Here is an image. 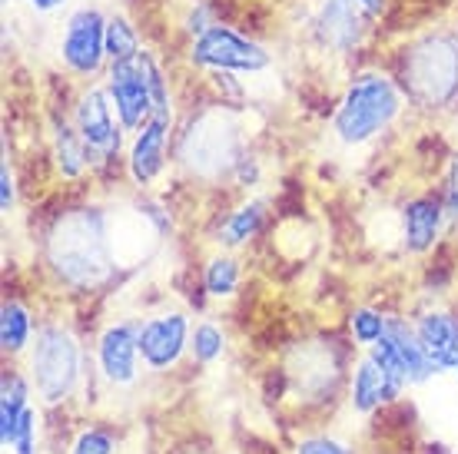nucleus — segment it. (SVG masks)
I'll use <instances>...</instances> for the list:
<instances>
[{
  "label": "nucleus",
  "mask_w": 458,
  "mask_h": 454,
  "mask_svg": "<svg viewBox=\"0 0 458 454\" xmlns=\"http://www.w3.org/2000/svg\"><path fill=\"white\" fill-rule=\"evenodd\" d=\"M47 265L60 282L73 289H93L114 269L106 216L97 209H70L47 232Z\"/></svg>",
  "instance_id": "f257e3e1"
},
{
  "label": "nucleus",
  "mask_w": 458,
  "mask_h": 454,
  "mask_svg": "<svg viewBox=\"0 0 458 454\" xmlns=\"http://www.w3.org/2000/svg\"><path fill=\"white\" fill-rule=\"evenodd\" d=\"M180 163L199 180H223L240 166V126L226 110H203L180 137Z\"/></svg>",
  "instance_id": "f03ea898"
},
{
  "label": "nucleus",
  "mask_w": 458,
  "mask_h": 454,
  "mask_svg": "<svg viewBox=\"0 0 458 454\" xmlns=\"http://www.w3.org/2000/svg\"><path fill=\"white\" fill-rule=\"evenodd\" d=\"M395 114H399V90L392 87V80L362 73L345 90L343 106L335 114V133L345 143H366L378 130H386Z\"/></svg>",
  "instance_id": "7ed1b4c3"
},
{
  "label": "nucleus",
  "mask_w": 458,
  "mask_h": 454,
  "mask_svg": "<svg viewBox=\"0 0 458 454\" xmlns=\"http://www.w3.org/2000/svg\"><path fill=\"white\" fill-rule=\"evenodd\" d=\"M405 87L422 106H442L458 90V46L448 37H425L405 54Z\"/></svg>",
  "instance_id": "20e7f679"
},
{
  "label": "nucleus",
  "mask_w": 458,
  "mask_h": 454,
  "mask_svg": "<svg viewBox=\"0 0 458 454\" xmlns=\"http://www.w3.org/2000/svg\"><path fill=\"white\" fill-rule=\"evenodd\" d=\"M34 382L47 401H64L81 378V345L64 329H44L34 345Z\"/></svg>",
  "instance_id": "39448f33"
},
{
  "label": "nucleus",
  "mask_w": 458,
  "mask_h": 454,
  "mask_svg": "<svg viewBox=\"0 0 458 454\" xmlns=\"http://www.w3.org/2000/svg\"><path fill=\"white\" fill-rule=\"evenodd\" d=\"M193 63L209 70H240V73H259L269 67V54L259 44L233 34L229 27H209L207 34L196 37Z\"/></svg>",
  "instance_id": "423d86ee"
},
{
  "label": "nucleus",
  "mask_w": 458,
  "mask_h": 454,
  "mask_svg": "<svg viewBox=\"0 0 458 454\" xmlns=\"http://www.w3.org/2000/svg\"><path fill=\"white\" fill-rule=\"evenodd\" d=\"M110 100H114L116 114H120V123L126 130H140L149 116L157 114L153 106V90H149V80L143 63L137 60H123V63H114L110 70Z\"/></svg>",
  "instance_id": "0eeeda50"
},
{
  "label": "nucleus",
  "mask_w": 458,
  "mask_h": 454,
  "mask_svg": "<svg viewBox=\"0 0 458 454\" xmlns=\"http://www.w3.org/2000/svg\"><path fill=\"white\" fill-rule=\"evenodd\" d=\"M153 209H130L120 213L116 219H106V239H110V256L114 265H140L143 259H149V252L157 246L163 226H153Z\"/></svg>",
  "instance_id": "6e6552de"
},
{
  "label": "nucleus",
  "mask_w": 458,
  "mask_h": 454,
  "mask_svg": "<svg viewBox=\"0 0 458 454\" xmlns=\"http://www.w3.org/2000/svg\"><path fill=\"white\" fill-rule=\"evenodd\" d=\"M64 63L77 73H97L106 57V21L100 11H77L67 21V34L60 44Z\"/></svg>",
  "instance_id": "1a4fd4ad"
},
{
  "label": "nucleus",
  "mask_w": 458,
  "mask_h": 454,
  "mask_svg": "<svg viewBox=\"0 0 458 454\" xmlns=\"http://www.w3.org/2000/svg\"><path fill=\"white\" fill-rule=\"evenodd\" d=\"M186 345V318L160 315L140 325V355L153 368H170Z\"/></svg>",
  "instance_id": "9d476101"
},
{
  "label": "nucleus",
  "mask_w": 458,
  "mask_h": 454,
  "mask_svg": "<svg viewBox=\"0 0 458 454\" xmlns=\"http://www.w3.org/2000/svg\"><path fill=\"white\" fill-rule=\"evenodd\" d=\"M77 133L87 143V153H114L120 147V133H116L106 93L90 90L81 97V103H77Z\"/></svg>",
  "instance_id": "9b49d317"
},
{
  "label": "nucleus",
  "mask_w": 458,
  "mask_h": 454,
  "mask_svg": "<svg viewBox=\"0 0 458 454\" xmlns=\"http://www.w3.org/2000/svg\"><path fill=\"white\" fill-rule=\"evenodd\" d=\"M137 355H140V325H114L100 339V368L116 385H126L137 378Z\"/></svg>",
  "instance_id": "f8f14e48"
},
{
  "label": "nucleus",
  "mask_w": 458,
  "mask_h": 454,
  "mask_svg": "<svg viewBox=\"0 0 458 454\" xmlns=\"http://www.w3.org/2000/svg\"><path fill=\"white\" fill-rule=\"evenodd\" d=\"M359 0H326L319 17H316V30H319L322 44L333 50H352L362 37V17H359Z\"/></svg>",
  "instance_id": "ddd939ff"
},
{
  "label": "nucleus",
  "mask_w": 458,
  "mask_h": 454,
  "mask_svg": "<svg viewBox=\"0 0 458 454\" xmlns=\"http://www.w3.org/2000/svg\"><path fill=\"white\" fill-rule=\"evenodd\" d=\"M166 130H170V114H153L140 126V137L133 143V153H130V172L137 182H149L163 170Z\"/></svg>",
  "instance_id": "4468645a"
},
{
  "label": "nucleus",
  "mask_w": 458,
  "mask_h": 454,
  "mask_svg": "<svg viewBox=\"0 0 458 454\" xmlns=\"http://www.w3.org/2000/svg\"><path fill=\"white\" fill-rule=\"evenodd\" d=\"M415 335L436 368H458V318L432 312L419 322Z\"/></svg>",
  "instance_id": "2eb2a0df"
},
{
  "label": "nucleus",
  "mask_w": 458,
  "mask_h": 454,
  "mask_svg": "<svg viewBox=\"0 0 458 454\" xmlns=\"http://www.w3.org/2000/svg\"><path fill=\"white\" fill-rule=\"evenodd\" d=\"M402 382H395L392 375H386L372 358L359 365L355 372V385H352V405L359 411H372L378 401H389V398L399 395Z\"/></svg>",
  "instance_id": "dca6fc26"
},
{
  "label": "nucleus",
  "mask_w": 458,
  "mask_h": 454,
  "mask_svg": "<svg viewBox=\"0 0 458 454\" xmlns=\"http://www.w3.org/2000/svg\"><path fill=\"white\" fill-rule=\"evenodd\" d=\"M438 229H442V206L436 199H415L405 206V246L412 252L428 249Z\"/></svg>",
  "instance_id": "f3484780"
},
{
  "label": "nucleus",
  "mask_w": 458,
  "mask_h": 454,
  "mask_svg": "<svg viewBox=\"0 0 458 454\" xmlns=\"http://www.w3.org/2000/svg\"><path fill=\"white\" fill-rule=\"evenodd\" d=\"M386 335L395 341V349H399V355H402V365H405L409 382H425V378L436 372V365L428 362V355H425L419 335H415L405 322H399V318H386Z\"/></svg>",
  "instance_id": "a211bd4d"
},
{
  "label": "nucleus",
  "mask_w": 458,
  "mask_h": 454,
  "mask_svg": "<svg viewBox=\"0 0 458 454\" xmlns=\"http://www.w3.org/2000/svg\"><path fill=\"white\" fill-rule=\"evenodd\" d=\"M27 385L17 375H4V395H0V441L11 444L27 418Z\"/></svg>",
  "instance_id": "6ab92c4d"
},
{
  "label": "nucleus",
  "mask_w": 458,
  "mask_h": 454,
  "mask_svg": "<svg viewBox=\"0 0 458 454\" xmlns=\"http://www.w3.org/2000/svg\"><path fill=\"white\" fill-rule=\"evenodd\" d=\"M27 339H30V318H27L23 306L7 302L0 312V345H4V352H21Z\"/></svg>",
  "instance_id": "aec40b11"
},
{
  "label": "nucleus",
  "mask_w": 458,
  "mask_h": 454,
  "mask_svg": "<svg viewBox=\"0 0 458 454\" xmlns=\"http://www.w3.org/2000/svg\"><path fill=\"white\" fill-rule=\"evenodd\" d=\"M87 143H83L81 133H73L67 123H57V163L64 176H77L87 163Z\"/></svg>",
  "instance_id": "412c9836"
},
{
  "label": "nucleus",
  "mask_w": 458,
  "mask_h": 454,
  "mask_svg": "<svg viewBox=\"0 0 458 454\" xmlns=\"http://www.w3.org/2000/svg\"><path fill=\"white\" fill-rule=\"evenodd\" d=\"M106 57L114 60V63L140 57L137 34H133V27H130L123 17H110V21H106Z\"/></svg>",
  "instance_id": "4be33fe9"
},
{
  "label": "nucleus",
  "mask_w": 458,
  "mask_h": 454,
  "mask_svg": "<svg viewBox=\"0 0 458 454\" xmlns=\"http://www.w3.org/2000/svg\"><path fill=\"white\" fill-rule=\"evenodd\" d=\"M263 209H266L263 203H246L240 213H233V219L223 226V242H226V246L246 242V239L259 229V223H263Z\"/></svg>",
  "instance_id": "5701e85b"
},
{
  "label": "nucleus",
  "mask_w": 458,
  "mask_h": 454,
  "mask_svg": "<svg viewBox=\"0 0 458 454\" xmlns=\"http://www.w3.org/2000/svg\"><path fill=\"white\" fill-rule=\"evenodd\" d=\"M240 282V269L233 259H213L207 269V289L209 296H229Z\"/></svg>",
  "instance_id": "b1692460"
},
{
  "label": "nucleus",
  "mask_w": 458,
  "mask_h": 454,
  "mask_svg": "<svg viewBox=\"0 0 458 454\" xmlns=\"http://www.w3.org/2000/svg\"><path fill=\"white\" fill-rule=\"evenodd\" d=\"M352 332L362 345H372L386 335V318L376 315L372 308H359V312H352Z\"/></svg>",
  "instance_id": "393cba45"
},
{
  "label": "nucleus",
  "mask_w": 458,
  "mask_h": 454,
  "mask_svg": "<svg viewBox=\"0 0 458 454\" xmlns=\"http://www.w3.org/2000/svg\"><path fill=\"white\" fill-rule=\"evenodd\" d=\"M193 355L199 358V362H213L219 352H223V335H219V329H213V325H196L193 332Z\"/></svg>",
  "instance_id": "a878e982"
},
{
  "label": "nucleus",
  "mask_w": 458,
  "mask_h": 454,
  "mask_svg": "<svg viewBox=\"0 0 458 454\" xmlns=\"http://www.w3.org/2000/svg\"><path fill=\"white\" fill-rule=\"evenodd\" d=\"M73 454H114V438L104 432H87L73 444Z\"/></svg>",
  "instance_id": "bb28decb"
},
{
  "label": "nucleus",
  "mask_w": 458,
  "mask_h": 454,
  "mask_svg": "<svg viewBox=\"0 0 458 454\" xmlns=\"http://www.w3.org/2000/svg\"><path fill=\"white\" fill-rule=\"evenodd\" d=\"M4 451L7 454H34V411H27V418H23L17 438H13L11 444H4Z\"/></svg>",
  "instance_id": "cd10ccee"
},
{
  "label": "nucleus",
  "mask_w": 458,
  "mask_h": 454,
  "mask_svg": "<svg viewBox=\"0 0 458 454\" xmlns=\"http://www.w3.org/2000/svg\"><path fill=\"white\" fill-rule=\"evenodd\" d=\"M296 454H352V451L343 448L339 441H329V438H310V441L299 444Z\"/></svg>",
  "instance_id": "c85d7f7f"
},
{
  "label": "nucleus",
  "mask_w": 458,
  "mask_h": 454,
  "mask_svg": "<svg viewBox=\"0 0 458 454\" xmlns=\"http://www.w3.org/2000/svg\"><path fill=\"white\" fill-rule=\"evenodd\" d=\"M11 203H13V182H11V170L4 166L0 170V209L11 213Z\"/></svg>",
  "instance_id": "c756f323"
},
{
  "label": "nucleus",
  "mask_w": 458,
  "mask_h": 454,
  "mask_svg": "<svg viewBox=\"0 0 458 454\" xmlns=\"http://www.w3.org/2000/svg\"><path fill=\"white\" fill-rule=\"evenodd\" d=\"M448 213L458 219V156L452 163V176H448Z\"/></svg>",
  "instance_id": "7c9ffc66"
},
{
  "label": "nucleus",
  "mask_w": 458,
  "mask_h": 454,
  "mask_svg": "<svg viewBox=\"0 0 458 454\" xmlns=\"http://www.w3.org/2000/svg\"><path fill=\"white\" fill-rule=\"evenodd\" d=\"M386 4H389V0H359V7L366 13H372V17H378V13L386 11Z\"/></svg>",
  "instance_id": "2f4dec72"
},
{
  "label": "nucleus",
  "mask_w": 458,
  "mask_h": 454,
  "mask_svg": "<svg viewBox=\"0 0 458 454\" xmlns=\"http://www.w3.org/2000/svg\"><path fill=\"white\" fill-rule=\"evenodd\" d=\"M27 4H30L34 11L47 13V11H57V7H60V4H64V0H27Z\"/></svg>",
  "instance_id": "473e14b6"
},
{
  "label": "nucleus",
  "mask_w": 458,
  "mask_h": 454,
  "mask_svg": "<svg viewBox=\"0 0 458 454\" xmlns=\"http://www.w3.org/2000/svg\"><path fill=\"white\" fill-rule=\"evenodd\" d=\"M455 372H458V368H455Z\"/></svg>",
  "instance_id": "72a5a7b5"
}]
</instances>
